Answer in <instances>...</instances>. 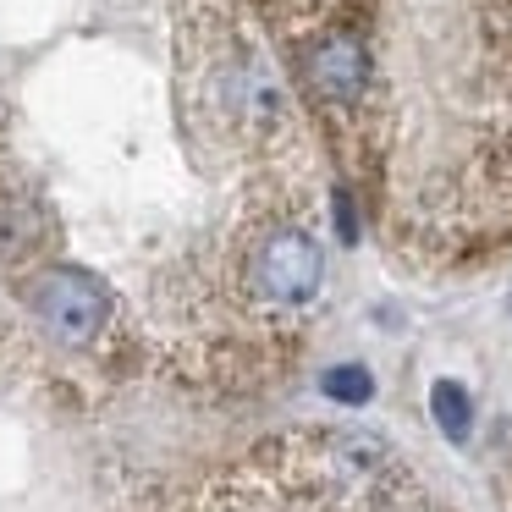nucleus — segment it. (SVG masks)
I'll list each match as a JSON object with an SVG mask.
<instances>
[{"mask_svg": "<svg viewBox=\"0 0 512 512\" xmlns=\"http://www.w3.org/2000/svg\"><path fill=\"white\" fill-rule=\"evenodd\" d=\"M45 243V221H39V204L23 193L0 188V259H28Z\"/></svg>", "mask_w": 512, "mask_h": 512, "instance_id": "nucleus-4", "label": "nucleus"}, {"mask_svg": "<svg viewBox=\"0 0 512 512\" xmlns=\"http://www.w3.org/2000/svg\"><path fill=\"white\" fill-rule=\"evenodd\" d=\"M320 386H325V397H336V402H369V397H375V380H369V369H364V364H342V369H331V375H325Z\"/></svg>", "mask_w": 512, "mask_h": 512, "instance_id": "nucleus-6", "label": "nucleus"}, {"mask_svg": "<svg viewBox=\"0 0 512 512\" xmlns=\"http://www.w3.org/2000/svg\"><path fill=\"white\" fill-rule=\"evenodd\" d=\"M303 78L331 111H353L369 94V50L347 28H325L303 45Z\"/></svg>", "mask_w": 512, "mask_h": 512, "instance_id": "nucleus-3", "label": "nucleus"}, {"mask_svg": "<svg viewBox=\"0 0 512 512\" xmlns=\"http://www.w3.org/2000/svg\"><path fill=\"white\" fill-rule=\"evenodd\" d=\"M430 413H435V424H441L446 441H468L474 402H468V391L457 386V380H435V386H430Z\"/></svg>", "mask_w": 512, "mask_h": 512, "instance_id": "nucleus-5", "label": "nucleus"}, {"mask_svg": "<svg viewBox=\"0 0 512 512\" xmlns=\"http://www.w3.org/2000/svg\"><path fill=\"white\" fill-rule=\"evenodd\" d=\"M28 303H34L39 320L61 342H89L111 320V292H105V281L83 276V270H39L34 287H28Z\"/></svg>", "mask_w": 512, "mask_h": 512, "instance_id": "nucleus-2", "label": "nucleus"}, {"mask_svg": "<svg viewBox=\"0 0 512 512\" xmlns=\"http://www.w3.org/2000/svg\"><path fill=\"white\" fill-rule=\"evenodd\" d=\"M325 281V254L303 226H270L248 254V292L270 309H303Z\"/></svg>", "mask_w": 512, "mask_h": 512, "instance_id": "nucleus-1", "label": "nucleus"}]
</instances>
